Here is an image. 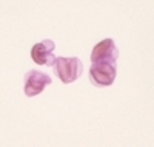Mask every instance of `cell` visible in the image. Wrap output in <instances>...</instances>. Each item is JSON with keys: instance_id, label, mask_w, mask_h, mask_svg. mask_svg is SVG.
I'll use <instances>...</instances> for the list:
<instances>
[{"instance_id": "cell-4", "label": "cell", "mask_w": 154, "mask_h": 147, "mask_svg": "<svg viewBox=\"0 0 154 147\" xmlns=\"http://www.w3.org/2000/svg\"><path fill=\"white\" fill-rule=\"evenodd\" d=\"M54 48H56V44L53 41H49V39L38 42L31 48V59L38 65L53 67L57 59L54 56Z\"/></svg>"}, {"instance_id": "cell-3", "label": "cell", "mask_w": 154, "mask_h": 147, "mask_svg": "<svg viewBox=\"0 0 154 147\" xmlns=\"http://www.w3.org/2000/svg\"><path fill=\"white\" fill-rule=\"evenodd\" d=\"M53 84L51 76L38 70H29L25 76V95L28 98H34L46 88V85Z\"/></svg>"}, {"instance_id": "cell-1", "label": "cell", "mask_w": 154, "mask_h": 147, "mask_svg": "<svg viewBox=\"0 0 154 147\" xmlns=\"http://www.w3.org/2000/svg\"><path fill=\"white\" fill-rule=\"evenodd\" d=\"M54 70L63 84H71L82 76L83 64L79 57H57Z\"/></svg>"}, {"instance_id": "cell-2", "label": "cell", "mask_w": 154, "mask_h": 147, "mask_svg": "<svg viewBox=\"0 0 154 147\" xmlns=\"http://www.w3.org/2000/svg\"><path fill=\"white\" fill-rule=\"evenodd\" d=\"M116 74H117L116 62H93L89 68V81L96 87H108L112 85Z\"/></svg>"}, {"instance_id": "cell-5", "label": "cell", "mask_w": 154, "mask_h": 147, "mask_svg": "<svg viewBox=\"0 0 154 147\" xmlns=\"http://www.w3.org/2000/svg\"><path fill=\"white\" fill-rule=\"evenodd\" d=\"M119 57V50L112 39H105L93 48L91 62H116Z\"/></svg>"}]
</instances>
